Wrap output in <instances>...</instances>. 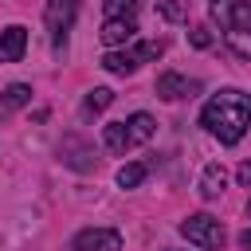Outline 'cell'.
Masks as SVG:
<instances>
[{
	"label": "cell",
	"mask_w": 251,
	"mask_h": 251,
	"mask_svg": "<svg viewBox=\"0 0 251 251\" xmlns=\"http://www.w3.org/2000/svg\"><path fill=\"white\" fill-rule=\"evenodd\" d=\"M200 126L220 137V145H235L243 141V133L251 129V94L243 90H220L204 102L200 110Z\"/></svg>",
	"instance_id": "6da1fadb"
},
{
	"label": "cell",
	"mask_w": 251,
	"mask_h": 251,
	"mask_svg": "<svg viewBox=\"0 0 251 251\" xmlns=\"http://www.w3.org/2000/svg\"><path fill=\"white\" fill-rule=\"evenodd\" d=\"M212 20L220 24L224 43L239 59H251V0H212Z\"/></svg>",
	"instance_id": "7a4b0ae2"
},
{
	"label": "cell",
	"mask_w": 251,
	"mask_h": 251,
	"mask_svg": "<svg viewBox=\"0 0 251 251\" xmlns=\"http://www.w3.org/2000/svg\"><path fill=\"white\" fill-rule=\"evenodd\" d=\"M161 51H165V43H161V39H145V43L122 47V51H106V55H102V67H106L110 75H133L141 63L161 59Z\"/></svg>",
	"instance_id": "3957f363"
},
{
	"label": "cell",
	"mask_w": 251,
	"mask_h": 251,
	"mask_svg": "<svg viewBox=\"0 0 251 251\" xmlns=\"http://www.w3.org/2000/svg\"><path fill=\"white\" fill-rule=\"evenodd\" d=\"M180 235H184L188 243L204 247V251H220V247L227 243V231H224V224H220L216 216H208V212H196V216L180 220Z\"/></svg>",
	"instance_id": "277c9868"
},
{
	"label": "cell",
	"mask_w": 251,
	"mask_h": 251,
	"mask_svg": "<svg viewBox=\"0 0 251 251\" xmlns=\"http://www.w3.org/2000/svg\"><path fill=\"white\" fill-rule=\"evenodd\" d=\"M78 4L82 0H47V12H43V24H47V35L55 43V51H63L67 43V31L75 27V16H78Z\"/></svg>",
	"instance_id": "5b68a950"
},
{
	"label": "cell",
	"mask_w": 251,
	"mask_h": 251,
	"mask_svg": "<svg viewBox=\"0 0 251 251\" xmlns=\"http://www.w3.org/2000/svg\"><path fill=\"white\" fill-rule=\"evenodd\" d=\"M67 251H122V235L114 227H86L67 243Z\"/></svg>",
	"instance_id": "8992f818"
},
{
	"label": "cell",
	"mask_w": 251,
	"mask_h": 251,
	"mask_svg": "<svg viewBox=\"0 0 251 251\" xmlns=\"http://www.w3.org/2000/svg\"><path fill=\"white\" fill-rule=\"evenodd\" d=\"M192 94H200V78H188V75H176V71L157 75V98L180 102V98H192Z\"/></svg>",
	"instance_id": "52a82bcc"
},
{
	"label": "cell",
	"mask_w": 251,
	"mask_h": 251,
	"mask_svg": "<svg viewBox=\"0 0 251 251\" xmlns=\"http://www.w3.org/2000/svg\"><path fill=\"white\" fill-rule=\"evenodd\" d=\"M24 47H27V27L8 24V27L0 31V63H20Z\"/></svg>",
	"instance_id": "ba28073f"
},
{
	"label": "cell",
	"mask_w": 251,
	"mask_h": 251,
	"mask_svg": "<svg viewBox=\"0 0 251 251\" xmlns=\"http://www.w3.org/2000/svg\"><path fill=\"white\" fill-rule=\"evenodd\" d=\"M224 184H227V173H224L220 161H212V165H204V173H200V180H196V192H200L204 200H216V196L224 192Z\"/></svg>",
	"instance_id": "9c48e42d"
},
{
	"label": "cell",
	"mask_w": 251,
	"mask_h": 251,
	"mask_svg": "<svg viewBox=\"0 0 251 251\" xmlns=\"http://www.w3.org/2000/svg\"><path fill=\"white\" fill-rule=\"evenodd\" d=\"M122 126H126V145H129V149H133V145H145V141L153 137V129H157V122H153L149 114H129Z\"/></svg>",
	"instance_id": "30bf717a"
},
{
	"label": "cell",
	"mask_w": 251,
	"mask_h": 251,
	"mask_svg": "<svg viewBox=\"0 0 251 251\" xmlns=\"http://www.w3.org/2000/svg\"><path fill=\"white\" fill-rule=\"evenodd\" d=\"M137 20H106L102 24V43L106 47H126V39H133Z\"/></svg>",
	"instance_id": "8fae6325"
},
{
	"label": "cell",
	"mask_w": 251,
	"mask_h": 251,
	"mask_svg": "<svg viewBox=\"0 0 251 251\" xmlns=\"http://www.w3.org/2000/svg\"><path fill=\"white\" fill-rule=\"evenodd\" d=\"M31 102V86L27 82H12L8 90H4V98H0V110L8 114V110H20V106H27Z\"/></svg>",
	"instance_id": "7c38bea8"
},
{
	"label": "cell",
	"mask_w": 251,
	"mask_h": 251,
	"mask_svg": "<svg viewBox=\"0 0 251 251\" xmlns=\"http://www.w3.org/2000/svg\"><path fill=\"white\" fill-rule=\"evenodd\" d=\"M102 145H106L110 153H126V149H129V145H126V126H122V122L102 126Z\"/></svg>",
	"instance_id": "4fadbf2b"
},
{
	"label": "cell",
	"mask_w": 251,
	"mask_h": 251,
	"mask_svg": "<svg viewBox=\"0 0 251 251\" xmlns=\"http://www.w3.org/2000/svg\"><path fill=\"white\" fill-rule=\"evenodd\" d=\"M110 102H114V90H106V86H94V90L86 94V102H82V114H102Z\"/></svg>",
	"instance_id": "5bb4252c"
},
{
	"label": "cell",
	"mask_w": 251,
	"mask_h": 251,
	"mask_svg": "<svg viewBox=\"0 0 251 251\" xmlns=\"http://www.w3.org/2000/svg\"><path fill=\"white\" fill-rule=\"evenodd\" d=\"M145 176H149V169H145L141 161H133V165H122V169H118V184H122V188H137Z\"/></svg>",
	"instance_id": "9a60e30c"
},
{
	"label": "cell",
	"mask_w": 251,
	"mask_h": 251,
	"mask_svg": "<svg viewBox=\"0 0 251 251\" xmlns=\"http://www.w3.org/2000/svg\"><path fill=\"white\" fill-rule=\"evenodd\" d=\"M106 20H137V0H106Z\"/></svg>",
	"instance_id": "2e32d148"
},
{
	"label": "cell",
	"mask_w": 251,
	"mask_h": 251,
	"mask_svg": "<svg viewBox=\"0 0 251 251\" xmlns=\"http://www.w3.org/2000/svg\"><path fill=\"white\" fill-rule=\"evenodd\" d=\"M192 43H196V47H208V43H212L208 27H192Z\"/></svg>",
	"instance_id": "e0dca14e"
},
{
	"label": "cell",
	"mask_w": 251,
	"mask_h": 251,
	"mask_svg": "<svg viewBox=\"0 0 251 251\" xmlns=\"http://www.w3.org/2000/svg\"><path fill=\"white\" fill-rule=\"evenodd\" d=\"M235 176H239V184H247V188H251V161H243V165H239V173H235Z\"/></svg>",
	"instance_id": "ac0fdd59"
},
{
	"label": "cell",
	"mask_w": 251,
	"mask_h": 251,
	"mask_svg": "<svg viewBox=\"0 0 251 251\" xmlns=\"http://www.w3.org/2000/svg\"><path fill=\"white\" fill-rule=\"evenodd\" d=\"M161 12H165V16H169V20H176V16H180V8H176V4H173V0H161Z\"/></svg>",
	"instance_id": "d6986e66"
},
{
	"label": "cell",
	"mask_w": 251,
	"mask_h": 251,
	"mask_svg": "<svg viewBox=\"0 0 251 251\" xmlns=\"http://www.w3.org/2000/svg\"><path fill=\"white\" fill-rule=\"evenodd\" d=\"M239 243H243V247H247V251H251V227H247V231H243V235H239Z\"/></svg>",
	"instance_id": "ffe728a7"
}]
</instances>
